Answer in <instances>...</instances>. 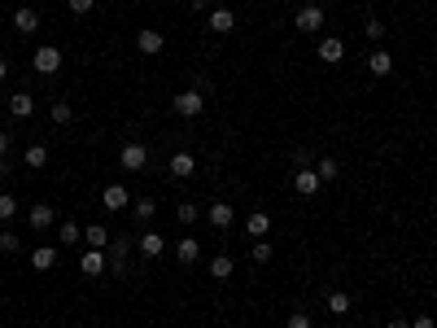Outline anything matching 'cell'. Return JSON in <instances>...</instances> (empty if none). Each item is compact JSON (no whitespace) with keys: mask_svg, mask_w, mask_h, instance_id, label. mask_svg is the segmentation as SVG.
Here are the masks:
<instances>
[{"mask_svg":"<svg viewBox=\"0 0 437 328\" xmlns=\"http://www.w3.org/2000/svg\"><path fill=\"white\" fill-rule=\"evenodd\" d=\"M390 328H411V320H390Z\"/></svg>","mask_w":437,"mask_h":328,"instance_id":"41","label":"cell"},{"mask_svg":"<svg viewBox=\"0 0 437 328\" xmlns=\"http://www.w3.org/2000/svg\"><path fill=\"white\" fill-rule=\"evenodd\" d=\"M315 175H319V184H332V179L342 175V162H337V158H319L315 162Z\"/></svg>","mask_w":437,"mask_h":328,"instance_id":"26","label":"cell"},{"mask_svg":"<svg viewBox=\"0 0 437 328\" xmlns=\"http://www.w3.org/2000/svg\"><path fill=\"white\" fill-rule=\"evenodd\" d=\"M206 219L219 228V232H228V228L236 223V206L232 202H210V210H206Z\"/></svg>","mask_w":437,"mask_h":328,"instance_id":"8","label":"cell"},{"mask_svg":"<svg viewBox=\"0 0 437 328\" xmlns=\"http://www.w3.org/2000/svg\"><path fill=\"white\" fill-rule=\"evenodd\" d=\"M363 31H367V40H376V44H381V40H385V36H390V27H385V22H381V18H371V22H367V27H363Z\"/></svg>","mask_w":437,"mask_h":328,"instance_id":"32","label":"cell"},{"mask_svg":"<svg viewBox=\"0 0 437 328\" xmlns=\"http://www.w3.org/2000/svg\"><path fill=\"white\" fill-rule=\"evenodd\" d=\"M22 250V241L13 237V228H5V232H0V254H18Z\"/></svg>","mask_w":437,"mask_h":328,"instance_id":"31","label":"cell"},{"mask_svg":"<svg viewBox=\"0 0 437 328\" xmlns=\"http://www.w3.org/2000/svg\"><path fill=\"white\" fill-rule=\"evenodd\" d=\"M9 114L13 119H31V114H36V96L31 92H13L9 96Z\"/></svg>","mask_w":437,"mask_h":328,"instance_id":"22","label":"cell"},{"mask_svg":"<svg viewBox=\"0 0 437 328\" xmlns=\"http://www.w3.org/2000/svg\"><path fill=\"white\" fill-rule=\"evenodd\" d=\"M411 328H437V324H433V315H415V320H411Z\"/></svg>","mask_w":437,"mask_h":328,"instance_id":"38","label":"cell"},{"mask_svg":"<svg viewBox=\"0 0 437 328\" xmlns=\"http://www.w3.org/2000/svg\"><path fill=\"white\" fill-rule=\"evenodd\" d=\"M175 219H180V223L188 228V223H197V219H201V210L192 206V202H180V206H175Z\"/></svg>","mask_w":437,"mask_h":328,"instance_id":"28","label":"cell"},{"mask_svg":"<svg viewBox=\"0 0 437 328\" xmlns=\"http://www.w3.org/2000/svg\"><path fill=\"white\" fill-rule=\"evenodd\" d=\"M136 48H140L144 57H158L162 48H167V36H162L158 27H140V31H136Z\"/></svg>","mask_w":437,"mask_h":328,"instance_id":"5","label":"cell"},{"mask_svg":"<svg viewBox=\"0 0 437 328\" xmlns=\"http://www.w3.org/2000/svg\"><path fill=\"white\" fill-rule=\"evenodd\" d=\"M79 271H84L88 281H96V276H105V271H109V258H105V250H88L84 258H79Z\"/></svg>","mask_w":437,"mask_h":328,"instance_id":"10","label":"cell"},{"mask_svg":"<svg viewBox=\"0 0 437 328\" xmlns=\"http://www.w3.org/2000/svg\"><path fill=\"white\" fill-rule=\"evenodd\" d=\"M127 254H132V237H118L114 232V241H109V250H105L109 271H114V276H127Z\"/></svg>","mask_w":437,"mask_h":328,"instance_id":"4","label":"cell"},{"mask_svg":"<svg viewBox=\"0 0 437 328\" xmlns=\"http://www.w3.org/2000/svg\"><path fill=\"white\" fill-rule=\"evenodd\" d=\"M9 171H13V167H9V158H0V179H9Z\"/></svg>","mask_w":437,"mask_h":328,"instance_id":"39","label":"cell"},{"mask_svg":"<svg viewBox=\"0 0 437 328\" xmlns=\"http://www.w3.org/2000/svg\"><path fill=\"white\" fill-rule=\"evenodd\" d=\"M323 306H328V315H350L354 298H350L346 289H332V293H328V302H323Z\"/></svg>","mask_w":437,"mask_h":328,"instance_id":"23","label":"cell"},{"mask_svg":"<svg viewBox=\"0 0 437 328\" xmlns=\"http://www.w3.org/2000/svg\"><path fill=\"white\" fill-rule=\"evenodd\" d=\"M367 70L376 75V79H390V75H394V53H390V48H371Z\"/></svg>","mask_w":437,"mask_h":328,"instance_id":"11","label":"cell"},{"mask_svg":"<svg viewBox=\"0 0 437 328\" xmlns=\"http://www.w3.org/2000/svg\"><path fill=\"white\" fill-rule=\"evenodd\" d=\"M245 232H250V241H263V237L271 232V215H267V210H250Z\"/></svg>","mask_w":437,"mask_h":328,"instance_id":"16","label":"cell"},{"mask_svg":"<svg viewBox=\"0 0 437 328\" xmlns=\"http://www.w3.org/2000/svg\"><path fill=\"white\" fill-rule=\"evenodd\" d=\"M167 171H171L175 179H188L192 171H197V158H192L188 149H184V154H171V162H167Z\"/></svg>","mask_w":437,"mask_h":328,"instance_id":"18","label":"cell"},{"mask_svg":"<svg viewBox=\"0 0 437 328\" xmlns=\"http://www.w3.org/2000/svg\"><path fill=\"white\" fill-rule=\"evenodd\" d=\"M315 53H319V61H328V66H337V61H342V57H346V44H342V40H337V36H323V40H319V48H315Z\"/></svg>","mask_w":437,"mask_h":328,"instance_id":"15","label":"cell"},{"mask_svg":"<svg viewBox=\"0 0 437 328\" xmlns=\"http://www.w3.org/2000/svg\"><path fill=\"white\" fill-rule=\"evenodd\" d=\"M284 328H311V315H306V311H293V315H289V324Z\"/></svg>","mask_w":437,"mask_h":328,"instance_id":"36","label":"cell"},{"mask_svg":"<svg viewBox=\"0 0 437 328\" xmlns=\"http://www.w3.org/2000/svg\"><path fill=\"white\" fill-rule=\"evenodd\" d=\"M5 79H9V61L0 57V84H5Z\"/></svg>","mask_w":437,"mask_h":328,"instance_id":"40","label":"cell"},{"mask_svg":"<svg viewBox=\"0 0 437 328\" xmlns=\"http://www.w3.org/2000/svg\"><path fill=\"white\" fill-rule=\"evenodd\" d=\"M433 197H437V188H433Z\"/></svg>","mask_w":437,"mask_h":328,"instance_id":"43","label":"cell"},{"mask_svg":"<svg viewBox=\"0 0 437 328\" xmlns=\"http://www.w3.org/2000/svg\"><path fill=\"white\" fill-rule=\"evenodd\" d=\"M132 215H136L140 223H149V219L158 215V202H153V197H140V202H132Z\"/></svg>","mask_w":437,"mask_h":328,"instance_id":"27","label":"cell"},{"mask_svg":"<svg viewBox=\"0 0 437 328\" xmlns=\"http://www.w3.org/2000/svg\"><path fill=\"white\" fill-rule=\"evenodd\" d=\"M13 215H18V197H13V193H0V219H13Z\"/></svg>","mask_w":437,"mask_h":328,"instance_id":"30","label":"cell"},{"mask_svg":"<svg viewBox=\"0 0 437 328\" xmlns=\"http://www.w3.org/2000/svg\"><path fill=\"white\" fill-rule=\"evenodd\" d=\"M298 31H306V36H315V31H323V5H302L298 18H293Z\"/></svg>","mask_w":437,"mask_h":328,"instance_id":"6","label":"cell"},{"mask_svg":"<svg viewBox=\"0 0 437 328\" xmlns=\"http://www.w3.org/2000/svg\"><path fill=\"white\" fill-rule=\"evenodd\" d=\"M26 223L36 228V232H48V228L57 223V215H53V206H48V202H31V210H26Z\"/></svg>","mask_w":437,"mask_h":328,"instance_id":"9","label":"cell"},{"mask_svg":"<svg viewBox=\"0 0 437 328\" xmlns=\"http://www.w3.org/2000/svg\"><path fill=\"white\" fill-rule=\"evenodd\" d=\"M101 206L114 210V215H118V210H127V206H132V193H127V184H105V188H101Z\"/></svg>","mask_w":437,"mask_h":328,"instance_id":"7","label":"cell"},{"mask_svg":"<svg viewBox=\"0 0 437 328\" xmlns=\"http://www.w3.org/2000/svg\"><path fill=\"white\" fill-rule=\"evenodd\" d=\"M210 31H215V36H228V31H236V13H232L228 5H215V9H210Z\"/></svg>","mask_w":437,"mask_h":328,"instance_id":"12","label":"cell"},{"mask_svg":"<svg viewBox=\"0 0 437 328\" xmlns=\"http://www.w3.org/2000/svg\"><path fill=\"white\" fill-rule=\"evenodd\" d=\"M118 167H123V171H149V144L127 140L123 149H118Z\"/></svg>","mask_w":437,"mask_h":328,"instance_id":"1","label":"cell"},{"mask_svg":"<svg viewBox=\"0 0 437 328\" xmlns=\"http://www.w3.org/2000/svg\"><path fill=\"white\" fill-rule=\"evenodd\" d=\"M293 188H298L302 197H315V193H319V175H315V167H298Z\"/></svg>","mask_w":437,"mask_h":328,"instance_id":"20","label":"cell"},{"mask_svg":"<svg viewBox=\"0 0 437 328\" xmlns=\"http://www.w3.org/2000/svg\"><path fill=\"white\" fill-rule=\"evenodd\" d=\"M236 271V262H232V254H215L210 258V276H215V281H228V276Z\"/></svg>","mask_w":437,"mask_h":328,"instance_id":"25","label":"cell"},{"mask_svg":"<svg viewBox=\"0 0 437 328\" xmlns=\"http://www.w3.org/2000/svg\"><path fill=\"white\" fill-rule=\"evenodd\" d=\"M171 110L180 114V119H201V110H206V96L197 92V88H188V92H180L171 101Z\"/></svg>","mask_w":437,"mask_h":328,"instance_id":"3","label":"cell"},{"mask_svg":"<svg viewBox=\"0 0 437 328\" xmlns=\"http://www.w3.org/2000/svg\"><path fill=\"white\" fill-rule=\"evenodd\" d=\"M250 254H254V262H271V245H267V241H254Z\"/></svg>","mask_w":437,"mask_h":328,"instance_id":"35","label":"cell"},{"mask_svg":"<svg viewBox=\"0 0 437 328\" xmlns=\"http://www.w3.org/2000/svg\"><path fill=\"white\" fill-rule=\"evenodd\" d=\"M66 5H70V13H75V18H88V13L96 9V0H66Z\"/></svg>","mask_w":437,"mask_h":328,"instance_id":"34","label":"cell"},{"mask_svg":"<svg viewBox=\"0 0 437 328\" xmlns=\"http://www.w3.org/2000/svg\"><path fill=\"white\" fill-rule=\"evenodd\" d=\"M44 162H48V149L44 144H31L26 149V167H44Z\"/></svg>","mask_w":437,"mask_h":328,"instance_id":"33","label":"cell"},{"mask_svg":"<svg viewBox=\"0 0 437 328\" xmlns=\"http://www.w3.org/2000/svg\"><path fill=\"white\" fill-rule=\"evenodd\" d=\"M31 267L36 271H53L57 267V245H36V250H31Z\"/></svg>","mask_w":437,"mask_h":328,"instance_id":"19","label":"cell"},{"mask_svg":"<svg viewBox=\"0 0 437 328\" xmlns=\"http://www.w3.org/2000/svg\"><path fill=\"white\" fill-rule=\"evenodd\" d=\"M84 241H88V250H109L114 232H109L105 223H88V228H84Z\"/></svg>","mask_w":437,"mask_h":328,"instance_id":"13","label":"cell"},{"mask_svg":"<svg viewBox=\"0 0 437 328\" xmlns=\"http://www.w3.org/2000/svg\"><path fill=\"white\" fill-rule=\"evenodd\" d=\"M175 258H180V267H192V262L201 258L197 237H180V241H175Z\"/></svg>","mask_w":437,"mask_h":328,"instance_id":"14","label":"cell"},{"mask_svg":"<svg viewBox=\"0 0 437 328\" xmlns=\"http://www.w3.org/2000/svg\"><path fill=\"white\" fill-rule=\"evenodd\" d=\"M13 31H18V36H36L40 31V13L36 9H18L13 13Z\"/></svg>","mask_w":437,"mask_h":328,"instance_id":"21","label":"cell"},{"mask_svg":"<svg viewBox=\"0 0 437 328\" xmlns=\"http://www.w3.org/2000/svg\"><path fill=\"white\" fill-rule=\"evenodd\" d=\"M53 123H57V127L75 123V110H70V101H53Z\"/></svg>","mask_w":437,"mask_h":328,"instance_id":"29","label":"cell"},{"mask_svg":"<svg viewBox=\"0 0 437 328\" xmlns=\"http://www.w3.org/2000/svg\"><path fill=\"white\" fill-rule=\"evenodd\" d=\"M84 241V232H79V223H57V245H66V250H75V245Z\"/></svg>","mask_w":437,"mask_h":328,"instance_id":"24","label":"cell"},{"mask_svg":"<svg viewBox=\"0 0 437 328\" xmlns=\"http://www.w3.org/2000/svg\"><path fill=\"white\" fill-rule=\"evenodd\" d=\"M136 250H140L144 258H162V254H167V237L144 232V237H136Z\"/></svg>","mask_w":437,"mask_h":328,"instance_id":"17","label":"cell"},{"mask_svg":"<svg viewBox=\"0 0 437 328\" xmlns=\"http://www.w3.org/2000/svg\"><path fill=\"white\" fill-rule=\"evenodd\" d=\"M31 66H36V75H57L61 70V48L57 44H40L36 53H31Z\"/></svg>","mask_w":437,"mask_h":328,"instance_id":"2","label":"cell"},{"mask_svg":"<svg viewBox=\"0 0 437 328\" xmlns=\"http://www.w3.org/2000/svg\"><path fill=\"white\" fill-rule=\"evenodd\" d=\"M192 9H201V13H206V9H210V0H192Z\"/></svg>","mask_w":437,"mask_h":328,"instance_id":"42","label":"cell"},{"mask_svg":"<svg viewBox=\"0 0 437 328\" xmlns=\"http://www.w3.org/2000/svg\"><path fill=\"white\" fill-rule=\"evenodd\" d=\"M9 140H13V131L0 127V158H9Z\"/></svg>","mask_w":437,"mask_h":328,"instance_id":"37","label":"cell"}]
</instances>
